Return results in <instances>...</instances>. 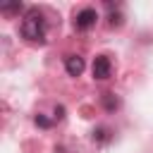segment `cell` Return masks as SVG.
Masks as SVG:
<instances>
[{
	"mask_svg": "<svg viewBox=\"0 0 153 153\" xmlns=\"http://www.w3.org/2000/svg\"><path fill=\"white\" fill-rule=\"evenodd\" d=\"M110 69H112V65H110L108 55H98V57L93 60V79H98V81L108 79V76H110Z\"/></svg>",
	"mask_w": 153,
	"mask_h": 153,
	"instance_id": "cell-3",
	"label": "cell"
},
{
	"mask_svg": "<svg viewBox=\"0 0 153 153\" xmlns=\"http://www.w3.org/2000/svg\"><path fill=\"white\" fill-rule=\"evenodd\" d=\"M0 10H2L5 14H12V12H19V10H22V5H19V2H17V5H2Z\"/></svg>",
	"mask_w": 153,
	"mask_h": 153,
	"instance_id": "cell-7",
	"label": "cell"
},
{
	"mask_svg": "<svg viewBox=\"0 0 153 153\" xmlns=\"http://www.w3.org/2000/svg\"><path fill=\"white\" fill-rule=\"evenodd\" d=\"M36 124H38V127H50V122H48L43 115H38V117H36Z\"/></svg>",
	"mask_w": 153,
	"mask_h": 153,
	"instance_id": "cell-8",
	"label": "cell"
},
{
	"mask_svg": "<svg viewBox=\"0 0 153 153\" xmlns=\"http://www.w3.org/2000/svg\"><path fill=\"white\" fill-rule=\"evenodd\" d=\"M22 36L31 43H41L45 38V22L38 10H29L22 19Z\"/></svg>",
	"mask_w": 153,
	"mask_h": 153,
	"instance_id": "cell-1",
	"label": "cell"
},
{
	"mask_svg": "<svg viewBox=\"0 0 153 153\" xmlns=\"http://www.w3.org/2000/svg\"><path fill=\"white\" fill-rule=\"evenodd\" d=\"M93 139H98L100 143H108L110 141V131L108 129H98V131H93Z\"/></svg>",
	"mask_w": 153,
	"mask_h": 153,
	"instance_id": "cell-6",
	"label": "cell"
},
{
	"mask_svg": "<svg viewBox=\"0 0 153 153\" xmlns=\"http://www.w3.org/2000/svg\"><path fill=\"white\" fill-rule=\"evenodd\" d=\"M103 105H105L108 110H115V108L120 105V100L115 98V93H103Z\"/></svg>",
	"mask_w": 153,
	"mask_h": 153,
	"instance_id": "cell-5",
	"label": "cell"
},
{
	"mask_svg": "<svg viewBox=\"0 0 153 153\" xmlns=\"http://www.w3.org/2000/svg\"><path fill=\"white\" fill-rule=\"evenodd\" d=\"M65 69H67L69 76H79V74L84 72V60H81L79 55H69V57L65 60Z\"/></svg>",
	"mask_w": 153,
	"mask_h": 153,
	"instance_id": "cell-4",
	"label": "cell"
},
{
	"mask_svg": "<svg viewBox=\"0 0 153 153\" xmlns=\"http://www.w3.org/2000/svg\"><path fill=\"white\" fill-rule=\"evenodd\" d=\"M96 19H98L96 10H91V7H84L81 12H76V17H74V26H76L79 31H86V29H91V26L96 24Z\"/></svg>",
	"mask_w": 153,
	"mask_h": 153,
	"instance_id": "cell-2",
	"label": "cell"
}]
</instances>
